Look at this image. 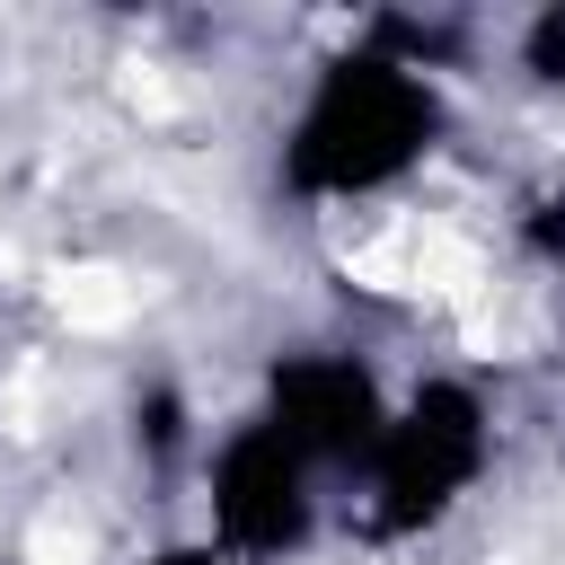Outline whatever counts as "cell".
I'll return each instance as SVG.
<instances>
[{
  "instance_id": "6da1fadb",
  "label": "cell",
  "mask_w": 565,
  "mask_h": 565,
  "mask_svg": "<svg viewBox=\"0 0 565 565\" xmlns=\"http://www.w3.org/2000/svg\"><path fill=\"white\" fill-rule=\"evenodd\" d=\"M441 141H450V79L397 53L371 18L344 35V53L309 62V79L291 88L274 132V185L309 221L388 212V194H406L441 159Z\"/></svg>"
},
{
  "instance_id": "7a4b0ae2",
  "label": "cell",
  "mask_w": 565,
  "mask_h": 565,
  "mask_svg": "<svg viewBox=\"0 0 565 565\" xmlns=\"http://www.w3.org/2000/svg\"><path fill=\"white\" fill-rule=\"evenodd\" d=\"M494 450H503V415H494L486 380H468V371L406 380L388 424H380V441H371V459L335 494V539H362V547L441 539L486 494Z\"/></svg>"
},
{
  "instance_id": "3957f363",
  "label": "cell",
  "mask_w": 565,
  "mask_h": 565,
  "mask_svg": "<svg viewBox=\"0 0 565 565\" xmlns=\"http://www.w3.org/2000/svg\"><path fill=\"white\" fill-rule=\"evenodd\" d=\"M194 494V539L221 547L230 565H309L327 539H335V486L256 415H221L203 433V459L185 477Z\"/></svg>"
}]
</instances>
